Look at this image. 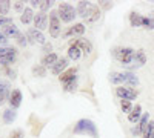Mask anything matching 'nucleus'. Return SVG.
I'll list each match as a JSON object with an SVG mask.
<instances>
[{"label":"nucleus","mask_w":154,"mask_h":138,"mask_svg":"<svg viewBox=\"0 0 154 138\" xmlns=\"http://www.w3.org/2000/svg\"><path fill=\"white\" fill-rule=\"evenodd\" d=\"M66 66H68V58H59L57 60V63L53 66V74L54 75H62V71L63 69H66Z\"/></svg>","instance_id":"11"},{"label":"nucleus","mask_w":154,"mask_h":138,"mask_svg":"<svg viewBox=\"0 0 154 138\" xmlns=\"http://www.w3.org/2000/svg\"><path fill=\"white\" fill-rule=\"evenodd\" d=\"M49 34L51 37H59L60 35V19H59V14L56 11H53L49 14Z\"/></svg>","instance_id":"6"},{"label":"nucleus","mask_w":154,"mask_h":138,"mask_svg":"<svg viewBox=\"0 0 154 138\" xmlns=\"http://www.w3.org/2000/svg\"><path fill=\"white\" fill-rule=\"evenodd\" d=\"M71 45H75V46H79L80 49H82V52L83 54H89V51H91V45H89L86 40H83V39H79V40H75V42H72Z\"/></svg>","instance_id":"19"},{"label":"nucleus","mask_w":154,"mask_h":138,"mask_svg":"<svg viewBox=\"0 0 154 138\" xmlns=\"http://www.w3.org/2000/svg\"><path fill=\"white\" fill-rule=\"evenodd\" d=\"M74 132H75V134H88V135H93V137L97 135L96 124H94L91 120H80L79 123L75 124Z\"/></svg>","instance_id":"3"},{"label":"nucleus","mask_w":154,"mask_h":138,"mask_svg":"<svg viewBox=\"0 0 154 138\" xmlns=\"http://www.w3.org/2000/svg\"><path fill=\"white\" fill-rule=\"evenodd\" d=\"M9 25H12V19H9V17H0V28H6V26H9Z\"/></svg>","instance_id":"33"},{"label":"nucleus","mask_w":154,"mask_h":138,"mask_svg":"<svg viewBox=\"0 0 154 138\" xmlns=\"http://www.w3.org/2000/svg\"><path fill=\"white\" fill-rule=\"evenodd\" d=\"M28 39H29L32 43H40V45L45 43V35L38 31V29H35V28H31V29L28 31Z\"/></svg>","instance_id":"9"},{"label":"nucleus","mask_w":154,"mask_h":138,"mask_svg":"<svg viewBox=\"0 0 154 138\" xmlns=\"http://www.w3.org/2000/svg\"><path fill=\"white\" fill-rule=\"evenodd\" d=\"M8 94H9V84L0 81V104H2L5 100H6Z\"/></svg>","instance_id":"21"},{"label":"nucleus","mask_w":154,"mask_h":138,"mask_svg":"<svg viewBox=\"0 0 154 138\" xmlns=\"http://www.w3.org/2000/svg\"><path fill=\"white\" fill-rule=\"evenodd\" d=\"M85 32V26H83V25L82 23H77V25H74V26H71L65 34H63V35H65V37H68V35H74V34H77V35H80V34H83Z\"/></svg>","instance_id":"17"},{"label":"nucleus","mask_w":154,"mask_h":138,"mask_svg":"<svg viewBox=\"0 0 154 138\" xmlns=\"http://www.w3.org/2000/svg\"><path fill=\"white\" fill-rule=\"evenodd\" d=\"M14 120H16V112L12 110V109H6L3 112V121L9 124V123H12Z\"/></svg>","instance_id":"25"},{"label":"nucleus","mask_w":154,"mask_h":138,"mask_svg":"<svg viewBox=\"0 0 154 138\" xmlns=\"http://www.w3.org/2000/svg\"><path fill=\"white\" fill-rule=\"evenodd\" d=\"M31 6H38V5H40V2H38V0H31Z\"/></svg>","instance_id":"39"},{"label":"nucleus","mask_w":154,"mask_h":138,"mask_svg":"<svg viewBox=\"0 0 154 138\" xmlns=\"http://www.w3.org/2000/svg\"><path fill=\"white\" fill-rule=\"evenodd\" d=\"M32 74L35 75V77H45V75H46V69H45V66L38 65V66L32 68Z\"/></svg>","instance_id":"28"},{"label":"nucleus","mask_w":154,"mask_h":138,"mask_svg":"<svg viewBox=\"0 0 154 138\" xmlns=\"http://www.w3.org/2000/svg\"><path fill=\"white\" fill-rule=\"evenodd\" d=\"M57 14H59V19H60L62 22L69 23V22L74 20V17H75V14H77V11H75L74 6H71L69 3H60V5H59Z\"/></svg>","instance_id":"2"},{"label":"nucleus","mask_w":154,"mask_h":138,"mask_svg":"<svg viewBox=\"0 0 154 138\" xmlns=\"http://www.w3.org/2000/svg\"><path fill=\"white\" fill-rule=\"evenodd\" d=\"M75 87H77V83H75V80H72V81L65 84V91H74Z\"/></svg>","instance_id":"34"},{"label":"nucleus","mask_w":154,"mask_h":138,"mask_svg":"<svg viewBox=\"0 0 154 138\" xmlns=\"http://www.w3.org/2000/svg\"><path fill=\"white\" fill-rule=\"evenodd\" d=\"M116 94H117L122 100H128V101H131L137 97V91L134 89H130V87H123V86H119L117 89H116Z\"/></svg>","instance_id":"7"},{"label":"nucleus","mask_w":154,"mask_h":138,"mask_svg":"<svg viewBox=\"0 0 154 138\" xmlns=\"http://www.w3.org/2000/svg\"><path fill=\"white\" fill-rule=\"evenodd\" d=\"M77 12L79 16L86 19V22H94L96 19H99L100 11L97 6L91 5L89 2H79V8H77Z\"/></svg>","instance_id":"1"},{"label":"nucleus","mask_w":154,"mask_h":138,"mask_svg":"<svg viewBox=\"0 0 154 138\" xmlns=\"http://www.w3.org/2000/svg\"><path fill=\"white\" fill-rule=\"evenodd\" d=\"M148 114H143V117H142V120H140V124H139V129H140V132L143 134V131L146 129V126H148Z\"/></svg>","instance_id":"30"},{"label":"nucleus","mask_w":154,"mask_h":138,"mask_svg":"<svg viewBox=\"0 0 154 138\" xmlns=\"http://www.w3.org/2000/svg\"><path fill=\"white\" fill-rule=\"evenodd\" d=\"M133 134H134V135H142V132H140V129H139V126H136V128L133 129Z\"/></svg>","instance_id":"38"},{"label":"nucleus","mask_w":154,"mask_h":138,"mask_svg":"<svg viewBox=\"0 0 154 138\" xmlns=\"http://www.w3.org/2000/svg\"><path fill=\"white\" fill-rule=\"evenodd\" d=\"M152 134H154V121H149L148 126H146V129H145L143 134H142V138H151Z\"/></svg>","instance_id":"27"},{"label":"nucleus","mask_w":154,"mask_h":138,"mask_svg":"<svg viewBox=\"0 0 154 138\" xmlns=\"http://www.w3.org/2000/svg\"><path fill=\"white\" fill-rule=\"evenodd\" d=\"M111 83H125V72H114L109 77Z\"/></svg>","instance_id":"24"},{"label":"nucleus","mask_w":154,"mask_h":138,"mask_svg":"<svg viewBox=\"0 0 154 138\" xmlns=\"http://www.w3.org/2000/svg\"><path fill=\"white\" fill-rule=\"evenodd\" d=\"M9 103H11L12 107H19L20 103H22V92L17 91V89L12 91V92L9 94Z\"/></svg>","instance_id":"13"},{"label":"nucleus","mask_w":154,"mask_h":138,"mask_svg":"<svg viewBox=\"0 0 154 138\" xmlns=\"http://www.w3.org/2000/svg\"><path fill=\"white\" fill-rule=\"evenodd\" d=\"M146 29H154V17H143V25Z\"/></svg>","instance_id":"29"},{"label":"nucleus","mask_w":154,"mask_h":138,"mask_svg":"<svg viewBox=\"0 0 154 138\" xmlns=\"http://www.w3.org/2000/svg\"><path fill=\"white\" fill-rule=\"evenodd\" d=\"M151 138H154V134H152V137H151Z\"/></svg>","instance_id":"41"},{"label":"nucleus","mask_w":154,"mask_h":138,"mask_svg":"<svg viewBox=\"0 0 154 138\" xmlns=\"http://www.w3.org/2000/svg\"><path fill=\"white\" fill-rule=\"evenodd\" d=\"M11 8V2L9 0H0V17H5Z\"/></svg>","instance_id":"23"},{"label":"nucleus","mask_w":154,"mask_h":138,"mask_svg":"<svg viewBox=\"0 0 154 138\" xmlns=\"http://www.w3.org/2000/svg\"><path fill=\"white\" fill-rule=\"evenodd\" d=\"M34 25H35V29L42 31V29H46L48 28V16L46 12H37L34 16Z\"/></svg>","instance_id":"8"},{"label":"nucleus","mask_w":154,"mask_h":138,"mask_svg":"<svg viewBox=\"0 0 154 138\" xmlns=\"http://www.w3.org/2000/svg\"><path fill=\"white\" fill-rule=\"evenodd\" d=\"M75 72H77V69L75 68H71V69H68L66 72H63L60 77H59V80L62 81V83H69V81H72V80H75Z\"/></svg>","instance_id":"12"},{"label":"nucleus","mask_w":154,"mask_h":138,"mask_svg":"<svg viewBox=\"0 0 154 138\" xmlns=\"http://www.w3.org/2000/svg\"><path fill=\"white\" fill-rule=\"evenodd\" d=\"M57 55L54 54V52H51V54H46V55H43V58H42V66H45V68H48V66H54L56 63H57Z\"/></svg>","instance_id":"14"},{"label":"nucleus","mask_w":154,"mask_h":138,"mask_svg":"<svg viewBox=\"0 0 154 138\" xmlns=\"http://www.w3.org/2000/svg\"><path fill=\"white\" fill-rule=\"evenodd\" d=\"M11 138H23V132L22 131H12L11 132Z\"/></svg>","instance_id":"35"},{"label":"nucleus","mask_w":154,"mask_h":138,"mask_svg":"<svg viewBox=\"0 0 154 138\" xmlns=\"http://www.w3.org/2000/svg\"><path fill=\"white\" fill-rule=\"evenodd\" d=\"M130 22H131V26H133V28L142 26V25H143V17L139 16V14H136V12H133L131 17H130Z\"/></svg>","instance_id":"22"},{"label":"nucleus","mask_w":154,"mask_h":138,"mask_svg":"<svg viewBox=\"0 0 154 138\" xmlns=\"http://www.w3.org/2000/svg\"><path fill=\"white\" fill-rule=\"evenodd\" d=\"M146 61V57H145V52L142 49H139V51L134 52V58H133V66L139 68V66H143Z\"/></svg>","instance_id":"10"},{"label":"nucleus","mask_w":154,"mask_h":138,"mask_svg":"<svg viewBox=\"0 0 154 138\" xmlns=\"http://www.w3.org/2000/svg\"><path fill=\"white\" fill-rule=\"evenodd\" d=\"M34 16H35V14L32 12L31 8H25L23 12H22V16H20V22L25 23V25H28L31 20H34Z\"/></svg>","instance_id":"16"},{"label":"nucleus","mask_w":154,"mask_h":138,"mask_svg":"<svg viewBox=\"0 0 154 138\" xmlns=\"http://www.w3.org/2000/svg\"><path fill=\"white\" fill-rule=\"evenodd\" d=\"M19 43L23 46V45H26V40H25V35H20L19 37Z\"/></svg>","instance_id":"37"},{"label":"nucleus","mask_w":154,"mask_h":138,"mask_svg":"<svg viewBox=\"0 0 154 138\" xmlns=\"http://www.w3.org/2000/svg\"><path fill=\"white\" fill-rule=\"evenodd\" d=\"M16 60V49L14 48H0V65L8 66L14 63Z\"/></svg>","instance_id":"5"},{"label":"nucleus","mask_w":154,"mask_h":138,"mask_svg":"<svg viewBox=\"0 0 154 138\" xmlns=\"http://www.w3.org/2000/svg\"><path fill=\"white\" fill-rule=\"evenodd\" d=\"M6 42H8V37L3 32H0V43H6Z\"/></svg>","instance_id":"36"},{"label":"nucleus","mask_w":154,"mask_h":138,"mask_svg":"<svg viewBox=\"0 0 154 138\" xmlns=\"http://www.w3.org/2000/svg\"><path fill=\"white\" fill-rule=\"evenodd\" d=\"M3 34H5L6 37H17V39L22 35V34H20V31L14 26V25H9V26L3 28Z\"/></svg>","instance_id":"20"},{"label":"nucleus","mask_w":154,"mask_h":138,"mask_svg":"<svg viewBox=\"0 0 154 138\" xmlns=\"http://www.w3.org/2000/svg\"><path fill=\"white\" fill-rule=\"evenodd\" d=\"M140 117H142V107H140V104H136V107H133V110L128 115V121L136 123L137 120H140Z\"/></svg>","instance_id":"15"},{"label":"nucleus","mask_w":154,"mask_h":138,"mask_svg":"<svg viewBox=\"0 0 154 138\" xmlns=\"http://www.w3.org/2000/svg\"><path fill=\"white\" fill-rule=\"evenodd\" d=\"M125 83H128V84H139V78L133 72H125Z\"/></svg>","instance_id":"26"},{"label":"nucleus","mask_w":154,"mask_h":138,"mask_svg":"<svg viewBox=\"0 0 154 138\" xmlns=\"http://www.w3.org/2000/svg\"><path fill=\"white\" fill-rule=\"evenodd\" d=\"M120 106H122V110L125 112V114H130V112L133 110V107H131V101H128V100H123Z\"/></svg>","instance_id":"32"},{"label":"nucleus","mask_w":154,"mask_h":138,"mask_svg":"<svg viewBox=\"0 0 154 138\" xmlns=\"http://www.w3.org/2000/svg\"><path fill=\"white\" fill-rule=\"evenodd\" d=\"M54 5V2H53V0H45V2H40V5H38V6H40V9H42V12H45V11H48L51 6H53Z\"/></svg>","instance_id":"31"},{"label":"nucleus","mask_w":154,"mask_h":138,"mask_svg":"<svg viewBox=\"0 0 154 138\" xmlns=\"http://www.w3.org/2000/svg\"><path fill=\"white\" fill-rule=\"evenodd\" d=\"M134 49L131 48H120V49H116V58H117L120 63L123 65H133V58H134Z\"/></svg>","instance_id":"4"},{"label":"nucleus","mask_w":154,"mask_h":138,"mask_svg":"<svg viewBox=\"0 0 154 138\" xmlns=\"http://www.w3.org/2000/svg\"><path fill=\"white\" fill-rule=\"evenodd\" d=\"M80 55H82V49L79 46H75V45H71L69 49H68V57L71 60H79Z\"/></svg>","instance_id":"18"},{"label":"nucleus","mask_w":154,"mask_h":138,"mask_svg":"<svg viewBox=\"0 0 154 138\" xmlns=\"http://www.w3.org/2000/svg\"><path fill=\"white\" fill-rule=\"evenodd\" d=\"M22 3H23V2H16V9L20 11V9H22Z\"/></svg>","instance_id":"40"}]
</instances>
